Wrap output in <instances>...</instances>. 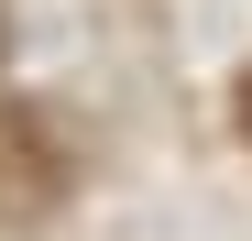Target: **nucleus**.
<instances>
[{"label": "nucleus", "mask_w": 252, "mask_h": 241, "mask_svg": "<svg viewBox=\"0 0 252 241\" xmlns=\"http://www.w3.org/2000/svg\"><path fill=\"white\" fill-rule=\"evenodd\" d=\"M55 186H66L55 132L33 110H0V197H11V209H55Z\"/></svg>", "instance_id": "obj_1"}, {"label": "nucleus", "mask_w": 252, "mask_h": 241, "mask_svg": "<svg viewBox=\"0 0 252 241\" xmlns=\"http://www.w3.org/2000/svg\"><path fill=\"white\" fill-rule=\"evenodd\" d=\"M241 132H252V77H241Z\"/></svg>", "instance_id": "obj_2"}]
</instances>
